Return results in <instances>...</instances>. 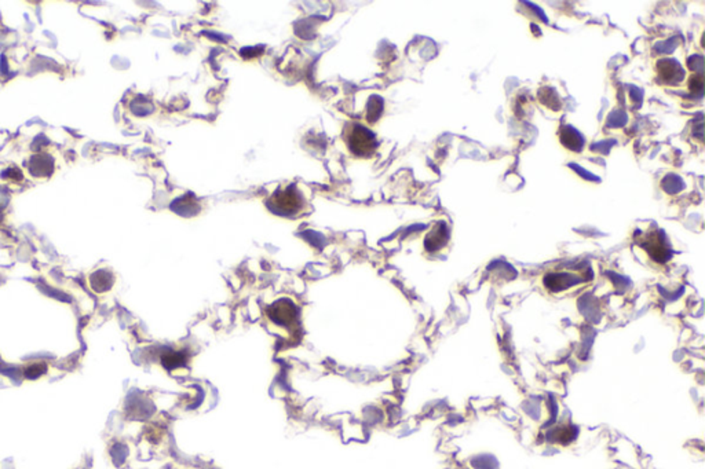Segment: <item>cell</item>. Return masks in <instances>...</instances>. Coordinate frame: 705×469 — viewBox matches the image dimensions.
<instances>
[{
  "label": "cell",
  "instance_id": "cell-1",
  "mask_svg": "<svg viewBox=\"0 0 705 469\" xmlns=\"http://www.w3.org/2000/svg\"><path fill=\"white\" fill-rule=\"evenodd\" d=\"M346 143L353 155L369 157L376 149V139L374 134L361 124H350L346 127Z\"/></svg>",
  "mask_w": 705,
  "mask_h": 469
},
{
  "label": "cell",
  "instance_id": "cell-2",
  "mask_svg": "<svg viewBox=\"0 0 705 469\" xmlns=\"http://www.w3.org/2000/svg\"><path fill=\"white\" fill-rule=\"evenodd\" d=\"M304 201H303L301 193L298 192L297 186L291 185L285 189L279 190L276 195L270 198L269 207L272 208L273 212L284 216H294L299 214L303 210Z\"/></svg>",
  "mask_w": 705,
  "mask_h": 469
},
{
  "label": "cell",
  "instance_id": "cell-3",
  "mask_svg": "<svg viewBox=\"0 0 705 469\" xmlns=\"http://www.w3.org/2000/svg\"><path fill=\"white\" fill-rule=\"evenodd\" d=\"M28 171L34 177L47 179L56 172V160L48 153H36L28 161Z\"/></svg>",
  "mask_w": 705,
  "mask_h": 469
},
{
  "label": "cell",
  "instance_id": "cell-4",
  "mask_svg": "<svg viewBox=\"0 0 705 469\" xmlns=\"http://www.w3.org/2000/svg\"><path fill=\"white\" fill-rule=\"evenodd\" d=\"M659 75L667 83H678L684 78V71L676 61L663 59L659 62Z\"/></svg>",
  "mask_w": 705,
  "mask_h": 469
},
{
  "label": "cell",
  "instance_id": "cell-5",
  "mask_svg": "<svg viewBox=\"0 0 705 469\" xmlns=\"http://www.w3.org/2000/svg\"><path fill=\"white\" fill-rule=\"evenodd\" d=\"M88 281H90V287L94 292L103 294V292H108L113 287L115 277L109 270H97L90 275Z\"/></svg>",
  "mask_w": 705,
  "mask_h": 469
},
{
  "label": "cell",
  "instance_id": "cell-6",
  "mask_svg": "<svg viewBox=\"0 0 705 469\" xmlns=\"http://www.w3.org/2000/svg\"><path fill=\"white\" fill-rule=\"evenodd\" d=\"M295 315H297L295 307L287 300L279 302L272 307V318L277 324H282V325L292 324V321L295 319Z\"/></svg>",
  "mask_w": 705,
  "mask_h": 469
},
{
  "label": "cell",
  "instance_id": "cell-7",
  "mask_svg": "<svg viewBox=\"0 0 705 469\" xmlns=\"http://www.w3.org/2000/svg\"><path fill=\"white\" fill-rule=\"evenodd\" d=\"M560 138H561V142L564 143L565 148H567V149H570L573 152H580L583 149V146H585V138L582 137L580 133L576 131L570 125L561 127Z\"/></svg>",
  "mask_w": 705,
  "mask_h": 469
},
{
  "label": "cell",
  "instance_id": "cell-8",
  "mask_svg": "<svg viewBox=\"0 0 705 469\" xmlns=\"http://www.w3.org/2000/svg\"><path fill=\"white\" fill-rule=\"evenodd\" d=\"M141 109H143V116H146L153 112V103L143 97L134 99L131 103V112L137 116H141Z\"/></svg>",
  "mask_w": 705,
  "mask_h": 469
},
{
  "label": "cell",
  "instance_id": "cell-9",
  "mask_svg": "<svg viewBox=\"0 0 705 469\" xmlns=\"http://www.w3.org/2000/svg\"><path fill=\"white\" fill-rule=\"evenodd\" d=\"M3 216H4V212H3V208L0 207V223H1V220H3Z\"/></svg>",
  "mask_w": 705,
  "mask_h": 469
}]
</instances>
